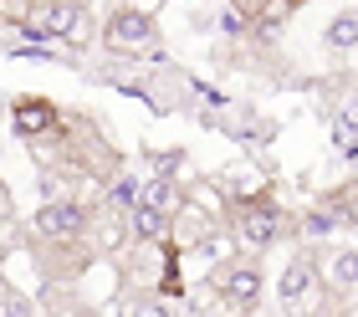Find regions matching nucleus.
<instances>
[{
	"instance_id": "1",
	"label": "nucleus",
	"mask_w": 358,
	"mask_h": 317,
	"mask_svg": "<svg viewBox=\"0 0 358 317\" xmlns=\"http://www.w3.org/2000/svg\"><path fill=\"white\" fill-rule=\"evenodd\" d=\"M103 41H108V52H118V57H164V36H159L154 15L138 10V6L113 10L108 26H103Z\"/></svg>"
},
{
	"instance_id": "2",
	"label": "nucleus",
	"mask_w": 358,
	"mask_h": 317,
	"mask_svg": "<svg viewBox=\"0 0 358 317\" xmlns=\"http://www.w3.org/2000/svg\"><path fill=\"white\" fill-rule=\"evenodd\" d=\"M83 225H87V205H77L72 195H52L36 210V230L52 246H77L83 241Z\"/></svg>"
},
{
	"instance_id": "3",
	"label": "nucleus",
	"mask_w": 358,
	"mask_h": 317,
	"mask_svg": "<svg viewBox=\"0 0 358 317\" xmlns=\"http://www.w3.org/2000/svg\"><path fill=\"white\" fill-rule=\"evenodd\" d=\"M236 236L246 241V246H271V241H282V210L271 205V195L241 199V205H236Z\"/></svg>"
},
{
	"instance_id": "4",
	"label": "nucleus",
	"mask_w": 358,
	"mask_h": 317,
	"mask_svg": "<svg viewBox=\"0 0 358 317\" xmlns=\"http://www.w3.org/2000/svg\"><path fill=\"white\" fill-rule=\"evenodd\" d=\"M10 128L21 133V139H52L62 133V113L52 97H15L10 103Z\"/></svg>"
},
{
	"instance_id": "5",
	"label": "nucleus",
	"mask_w": 358,
	"mask_h": 317,
	"mask_svg": "<svg viewBox=\"0 0 358 317\" xmlns=\"http://www.w3.org/2000/svg\"><path fill=\"white\" fill-rule=\"evenodd\" d=\"M215 292H220V302H231V307H256V297H262V272L246 266V261H231V266L215 272Z\"/></svg>"
},
{
	"instance_id": "6",
	"label": "nucleus",
	"mask_w": 358,
	"mask_h": 317,
	"mask_svg": "<svg viewBox=\"0 0 358 317\" xmlns=\"http://www.w3.org/2000/svg\"><path fill=\"white\" fill-rule=\"evenodd\" d=\"M220 185L236 195V205H241V199H262V195H271V179H266V169H262L256 159L231 164V169L220 174Z\"/></svg>"
},
{
	"instance_id": "7",
	"label": "nucleus",
	"mask_w": 358,
	"mask_h": 317,
	"mask_svg": "<svg viewBox=\"0 0 358 317\" xmlns=\"http://www.w3.org/2000/svg\"><path fill=\"white\" fill-rule=\"evenodd\" d=\"M128 210H134V236H138L143 246H164V241H169V210H164V205H154V199L138 195Z\"/></svg>"
},
{
	"instance_id": "8",
	"label": "nucleus",
	"mask_w": 358,
	"mask_h": 317,
	"mask_svg": "<svg viewBox=\"0 0 358 317\" xmlns=\"http://www.w3.org/2000/svg\"><path fill=\"white\" fill-rule=\"evenodd\" d=\"M313 276H317V266H313V256H292L287 261V272H282V302L287 307H302L307 302V292H313Z\"/></svg>"
},
{
	"instance_id": "9",
	"label": "nucleus",
	"mask_w": 358,
	"mask_h": 317,
	"mask_svg": "<svg viewBox=\"0 0 358 317\" xmlns=\"http://www.w3.org/2000/svg\"><path fill=\"white\" fill-rule=\"evenodd\" d=\"M333 143H338V154H353L358 148V87L343 92V103L333 108Z\"/></svg>"
},
{
	"instance_id": "10",
	"label": "nucleus",
	"mask_w": 358,
	"mask_h": 317,
	"mask_svg": "<svg viewBox=\"0 0 358 317\" xmlns=\"http://www.w3.org/2000/svg\"><path fill=\"white\" fill-rule=\"evenodd\" d=\"M322 276H328L333 292H353L358 287V246H343V251H333L322 261Z\"/></svg>"
},
{
	"instance_id": "11",
	"label": "nucleus",
	"mask_w": 358,
	"mask_h": 317,
	"mask_svg": "<svg viewBox=\"0 0 358 317\" xmlns=\"http://www.w3.org/2000/svg\"><path fill=\"white\" fill-rule=\"evenodd\" d=\"M87 236H92V246H97V251H118V246H123V220H118V215H97V220L87 215L83 241H87Z\"/></svg>"
},
{
	"instance_id": "12",
	"label": "nucleus",
	"mask_w": 358,
	"mask_h": 317,
	"mask_svg": "<svg viewBox=\"0 0 358 317\" xmlns=\"http://www.w3.org/2000/svg\"><path fill=\"white\" fill-rule=\"evenodd\" d=\"M328 46L333 52H353L358 46V10H338L328 21Z\"/></svg>"
},
{
	"instance_id": "13",
	"label": "nucleus",
	"mask_w": 358,
	"mask_h": 317,
	"mask_svg": "<svg viewBox=\"0 0 358 317\" xmlns=\"http://www.w3.org/2000/svg\"><path fill=\"white\" fill-rule=\"evenodd\" d=\"M297 6H302V0H266V6L256 10V21H251V31H262V36H271V31L282 26V21H287V15L297 10Z\"/></svg>"
},
{
	"instance_id": "14",
	"label": "nucleus",
	"mask_w": 358,
	"mask_h": 317,
	"mask_svg": "<svg viewBox=\"0 0 358 317\" xmlns=\"http://www.w3.org/2000/svg\"><path fill=\"white\" fill-rule=\"evenodd\" d=\"M328 205L338 210V225H353V230H358V179H353V185H343V190H333Z\"/></svg>"
},
{
	"instance_id": "15",
	"label": "nucleus",
	"mask_w": 358,
	"mask_h": 317,
	"mask_svg": "<svg viewBox=\"0 0 358 317\" xmlns=\"http://www.w3.org/2000/svg\"><path fill=\"white\" fill-rule=\"evenodd\" d=\"M302 225H307V236H313V241H317V236H333V230H338V210L328 205V199H322L317 210H307V220H302Z\"/></svg>"
},
{
	"instance_id": "16",
	"label": "nucleus",
	"mask_w": 358,
	"mask_h": 317,
	"mask_svg": "<svg viewBox=\"0 0 358 317\" xmlns=\"http://www.w3.org/2000/svg\"><path fill=\"white\" fill-rule=\"evenodd\" d=\"M262 6H266V0H231V10H241L246 21H256V10H262Z\"/></svg>"
},
{
	"instance_id": "17",
	"label": "nucleus",
	"mask_w": 358,
	"mask_h": 317,
	"mask_svg": "<svg viewBox=\"0 0 358 317\" xmlns=\"http://www.w3.org/2000/svg\"><path fill=\"white\" fill-rule=\"evenodd\" d=\"M6 302H10V287H6V276H0V312H6Z\"/></svg>"
},
{
	"instance_id": "18",
	"label": "nucleus",
	"mask_w": 358,
	"mask_h": 317,
	"mask_svg": "<svg viewBox=\"0 0 358 317\" xmlns=\"http://www.w3.org/2000/svg\"><path fill=\"white\" fill-rule=\"evenodd\" d=\"M138 6H143V10H149V15H154L159 6H164V0H138Z\"/></svg>"
}]
</instances>
